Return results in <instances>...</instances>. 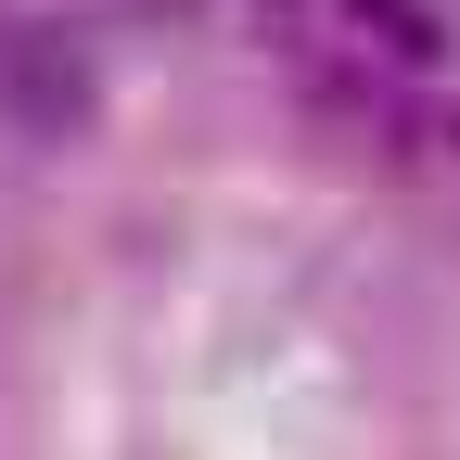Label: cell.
Segmentation results:
<instances>
[{"instance_id": "6da1fadb", "label": "cell", "mask_w": 460, "mask_h": 460, "mask_svg": "<svg viewBox=\"0 0 460 460\" xmlns=\"http://www.w3.org/2000/svg\"><path fill=\"white\" fill-rule=\"evenodd\" d=\"M0 90H13L26 128H65L77 90H90V51H77L65 26H13V39H0Z\"/></svg>"}, {"instance_id": "7a4b0ae2", "label": "cell", "mask_w": 460, "mask_h": 460, "mask_svg": "<svg viewBox=\"0 0 460 460\" xmlns=\"http://www.w3.org/2000/svg\"><path fill=\"white\" fill-rule=\"evenodd\" d=\"M358 26H371L384 51H410V65H435V39H447V26H435V0H358Z\"/></svg>"}]
</instances>
